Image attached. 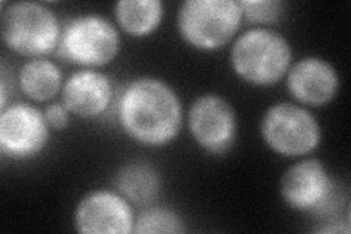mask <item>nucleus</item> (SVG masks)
I'll return each instance as SVG.
<instances>
[{"mask_svg":"<svg viewBox=\"0 0 351 234\" xmlns=\"http://www.w3.org/2000/svg\"><path fill=\"white\" fill-rule=\"evenodd\" d=\"M58 16L38 2H2L0 34L14 53L28 59L44 58L56 49L62 37Z\"/></svg>","mask_w":351,"mask_h":234,"instance_id":"3","label":"nucleus"},{"mask_svg":"<svg viewBox=\"0 0 351 234\" xmlns=\"http://www.w3.org/2000/svg\"><path fill=\"white\" fill-rule=\"evenodd\" d=\"M261 135L271 151L281 157L295 159L319 147L322 129L306 107L298 103H277L263 115Z\"/></svg>","mask_w":351,"mask_h":234,"instance_id":"6","label":"nucleus"},{"mask_svg":"<svg viewBox=\"0 0 351 234\" xmlns=\"http://www.w3.org/2000/svg\"><path fill=\"white\" fill-rule=\"evenodd\" d=\"M63 84V75L59 66L44 58L27 60L18 72L21 91L37 103L50 102L62 93Z\"/></svg>","mask_w":351,"mask_h":234,"instance_id":"14","label":"nucleus"},{"mask_svg":"<svg viewBox=\"0 0 351 234\" xmlns=\"http://www.w3.org/2000/svg\"><path fill=\"white\" fill-rule=\"evenodd\" d=\"M188 128L205 152L223 155L233 148L237 138L236 111L224 97L204 94L191 104Z\"/></svg>","mask_w":351,"mask_h":234,"instance_id":"7","label":"nucleus"},{"mask_svg":"<svg viewBox=\"0 0 351 234\" xmlns=\"http://www.w3.org/2000/svg\"><path fill=\"white\" fill-rule=\"evenodd\" d=\"M44 116H46L47 124L53 130H62L69 125L71 120V111L66 108V106L60 103H51L44 110Z\"/></svg>","mask_w":351,"mask_h":234,"instance_id":"18","label":"nucleus"},{"mask_svg":"<svg viewBox=\"0 0 351 234\" xmlns=\"http://www.w3.org/2000/svg\"><path fill=\"white\" fill-rule=\"evenodd\" d=\"M184 222L173 209L164 207H148L135 218L134 233L157 234V233H183Z\"/></svg>","mask_w":351,"mask_h":234,"instance_id":"16","label":"nucleus"},{"mask_svg":"<svg viewBox=\"0 0 351 234\" xmlns=\"http://www.w3.org/2000/svg\"><path fill=\"white\" fill-rule=\"evenodd\" d=\"M113 82L94 69L73 72L62 88V103L71 115L93 119L104 115L113 102Z\"/></svg>","mask_w":351,"mask_h":234,"instance_id":"12","label":"nucleus"},{"mask_svg":"<svg viewBox=\"0 0 351 234\" xmlns=\"http://www.w3.org/2000/svg\"><path fill=\"white\" fill-rule=\"evenodd\" d=\"M280 192L291 209L316 213L326 208L334 186L326 167L317 159H304L290 165L281 177Z\"/></svg>","mask_w":351,"mask_h":234,"instance_id":"10","label":"nucleus"},{"mask_svg":"<svg viewBox=\"0 0 351 234\" xmlns=\"http://www.w3.org/2000/svg\"><path fill=\"white\" fill-rule=\"evenodd\" d=\"M293 60L290 43L267 27L250 28L240 34L230 50L233 72L250 85L272 86L287 75Z\"/></svg>","mask_w":351,"mask_h":234,"instance_id":"2","label":"nucleus"},{"mask_svg":"<svg viewBox=\"0 0 351 234\" xmlns=\"http://www.w3.org/2000/svg\"><path fill=\"white\" fill-rule=\"evenodd\" d=\"M50 130L40 108L28 103L6 106L0 116V150L14 160L32 159L47 147Z\"/></svg>","mask_w":351,"mask_h":234,"instance_id":"8","label":"nucleus"},{"mask_svg":"<svg viewBox=\"0 0 351 234\" xmlns=\"http://www.w3.org/2000/svg\"><path fill=\"white\" fill-rule=\"evenodd\" d=\"M117 120L132 141L144 147H166L180 133L183 104L166 81L139 76L120 91Z\"/></svg>","mask_w":351,"mask_h":234,"instance_id":"1","label":"nucleus"},{"mask_svg":"<svg viewBox=\"0 0 351 234\" xmlns=\"http://www.w3.org/2000/svg\"><path fill=\"white\" fill-rule=\"evenodd\" d=\"M135 213L132 204L117 191L98 189L86 194L75 208L73 226L81 234L134 233Z\"/></svg>","mask_w":351,"mask_h":234,"instance_id":"9","label":"nucleus"},{"mask_svg":"<svg viewBox=\"0 0 351 234\" xmlns=\"http://www.w3.org/2000/svg\"><path fill=\"white\" fill-rule=\"evenodd\" d=\"M239 3L243 19L258 25L274 24L282 16L285 9V3L280 0H241Z\"/></svg>","mask_w":351,"mask_h":234,"instance_id":"17","label":"nucleus"},{"mask_svg":"<svg viewBox=\"0 0 351 234\" xmlns=\"http://www.w3.org/2000/svg\"><path fill=\"white\" fill-rule=\"evenodd\" d=\"M122 37L112 21L103 15L86 14L68 21L62 30L59 53L71 63L86 69L112 63L120 51Z\"/></svg>","mask_w":351,"mask_h":234,"instance_id":"5","label":"nucleus"},{"mask_svg":"<svg viewBox=\"0 0 351 234\" xmlns=\"http://www.w3.org/2000/svg\"><path fill=\"white\" fill-rule=\"evenodd\" d=\"M285 76L289 93L302 106H325L332 102L339 90L337 69L317 56L294 62Z\"/></svg>","mask_w":351,"mask_h":234,"instance_id":"11","label":"nucleus"},{"mask_svg":"<svg viewBox=\"0 0 351 234\" xmlns=\"http://www.w3.org/2000/svg\"><path fill=\"white\" fill-rule=\"evenodd\" d=\"M243 12L234 0H186L178 12V31L191 47L215 51L234 38Z\"/></svg>","mask_w":351,"mask_h":234,"instance_id":"4","label":"nucleus"},{"mask_svg":"<svg viewBox=\"0 0 351 234\" xmlns=\"http://www.w3.org/2000/svg\"><path fill=\"white\" fill-rule=\"evenodd\" d=\"M116 191L126 198L132 205L149 207L160 192V176L144 161H132L119 169L114 177Z\"/></svg>","mask_w":351,"mask_h":234,"instance_id":"13","label":"nucleus"},{"mask_svg":"<svg viewBox=\"0 0 351 234\" xmlns=\"http://www.w3.org/2000/svg\"><path fill=\"white\" fill-rule=\"evenodd\" d=\"M119 27L132 37H147L156 31L164 16L160 0H120L114 5Z\"/></svg>","mask_w":351,"mask_h":234,"instance_id":"15","label":"nucleus"}]
</instances>
